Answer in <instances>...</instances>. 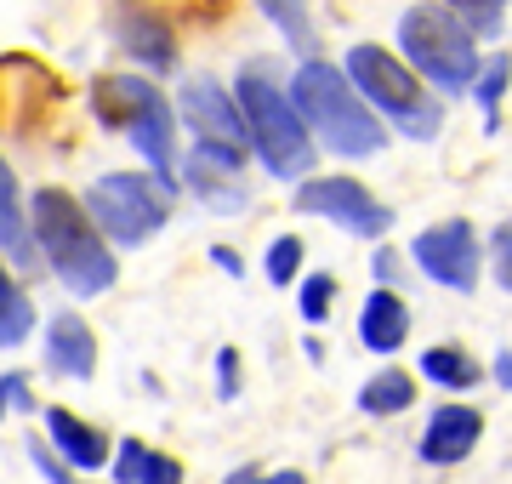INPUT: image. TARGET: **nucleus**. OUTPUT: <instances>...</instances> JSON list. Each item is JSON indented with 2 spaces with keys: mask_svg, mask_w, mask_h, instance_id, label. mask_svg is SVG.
<instances>
[{
  "mask_svg": "<svg viewBox=\"0 0 512 484\" xmlns=\"http://www.w3.org/2000/svg\"><path fill=\"white\" fill-rule=\"evenodd\" d=\"M291 109L302 114V126H313V137L325 143L330 154H382L387 131L376 126V114L365 109V97L348 86L342 69L330 63H302L291 80Z\"/></svg>",
  "mask_w": 512,
  "mask_h": 484,
  "instance_id": "f257e3e1",
  "label": "nucleus"
},
{
  "mask_svg": "<svg viewBox=\"0 0 512 484\" xmlns=\"http://www.w3.org/2000/svg\"><path fill=\"white\" fill-rule=\"evenodd\" d=\"M35 240L46 245V262L57 268V280L69 285L74 297H103L114 274H120L109 245L97 240L92 217L63 188H40L35 194Z\"/></svg>",
  "mask_w": 512,
  "mask_h": 484,
  "instance_id": "f03ea898",
  "label": "nucleus"
},
{
  "mask_svg": "<svg viewBox=\"0 0 512 484\" xmlns=\"http://www.w3.org/2000/svg\"><path fill=\"white\" fill-rule=\"evenodd\" d=\"M234 97H239L245 137L256 143L262 166L274 171V177H302V171L313 166V137H308V126H302V114L291 109V97L274 86L268 63H245Z\"/></svg>",
  "mask_w": 512,
  "mask_h": 484,
  "instance_id": "7ed1b4c3",
  "label": "nucleus"
},
{
  "mask_svg": "<svg viewBox=\"0 0 512 484\" xmlns=\"http://www.w3.org/2000/svg\"><path fill=\"white\" fill-rule=\"evenodd\" d=\"M399 46L439 92H467L478 75L473 29L456 12H444V6H410L399 18Z\"/></svg>",
  "mask_w": 512,
  "mask_h": 484,
  "instance_id": "20e7f679",
  "label": "nucleus"
},
{
  "mask_svg": "<svg viewBox=\"0 0 512 484\" xmlns=\"http://www.w3.org/2000/svg\"><path fill=\"white\" fill-rule=\"evenodd\" d=\"M348 86L365 97V103H376V109L393 114L404 137H421V143H427V137H439L444 109L421 92L416 75H410L393 52H382V46H353V52H348Z\"/></svg>",
  "mask_w": 512,
  "mask_h": 484,
  "instance_id": "39448f33",
  "label": "nucleus"
},
{
  "mask_svg": "<svg viewBox=\"0 0 512 484\" xmlns=\"http://www.w3.org/2000/svg\"><path fill=\"white\" fill-rule=\"evenodd\" d=\"M165 188H148V177H131V171H109L103 183H92L86 194V217H92L114 245H143L165 228Z\"/></svg>",
  "mask_w": 512,
  "mask_h": 484,
  "instance_id": "423d86ee",
  "label": "nucleus"
},
{
  "mask_svg": "<svg viewBox=\"0 0 512 484\" xmlns=\"http://www.w3.org/2000/svg\"><path fill=\"white\" fill-rule=\"evenodd\" d=\"M296 211L336 217L348 234H370V240H382L387 228H393V211H387L382 200H370L365 183H353V177H319V183H302L296 188Z\"/></svg>",
  "mask_w": 512,
  "mask_h": 484,
  "instance_id": "0eeeda50",
  "label": "nucleus"
},
{
  "mask_svg": "<svg viewBox=\"0 0 512 484\" xmlns=\"http://www.w3.org/2000/svg\"><path fill=\"white\" fill-rule=\"evenodd\" d=\"M120 131H126L131 143H137V154H143L148 166H154V183L165 188V194H177V183H171V166H177V131H171V103H165L154 86H143V97H137V109L120 120Z\"/></svg>",
  "mask_w": 512,
  "mask_h": 484,
  "instance_id": "6e6552de",
  "label": "nucleus"
},
{
  "mask_svg": "<svg viewBox=\"0 0 512 484\" xmlns=\"http://www.w3.org/2000/svg\"><path fill=\"white\" fill-rule=\"evenodd\" d=\"M416 262H421V274H433V280L450 285V291H473V280H478L473 228H467V223L427 228V234L416 240Z\"/></svg>",
  "mask_w": 512,
  "mask_h": 484,
  "instance_id": "1a4fd4ad",
  "label": "nucleus"
},
{
  "mask_svg": "<svg viewBox=\"0 0 512 484\" xmlns=\"http://www.w3.org/2000/svg\"><path fill=\"white\" fill-rule=\"evenodd\" d=\"M183 120L200 131V143L245 149V120H239V103L222 92L211 75H194V80L183 86Z\"/></svg>",
  "mask_w": 512,
  "mask_h": 484,
  "instance_id": "9d476101",
  "label": "nucleus"
},
{
  "mask_svg": "<svg viewBox=\"0 0 512 484\" xmlns=\"http://www.w3.org/2000/svg\"><path fill=\"white\" fill-rule=\"evenodd\" d=\"M239 154L245 149H222V143H200V149L183 160L188 188L200 194L211 211H245V188H239Z\"/></svg>",
  "mask_w": 512,
  "mask_h": 484,
  "instance_id": "9b49d317",
  "label": "nucleus"
},
{
  "mask_svg": "<svg viewBox=\"0 0 512 484\" xmlns=\"http://www.w3.org/2000/svg\"><path fill=\"white\" fill-rule=\"evenodd\" d=\"M52 97H57V80L40 63H29V57H6L0 63V126L6 131H29Z\"/></svg>",
  "mask_w": 512,
  "mask_h": 484,
  "instance_id": "f8f14e48",
  "label": "nucleus"
},
{
  "mask_svg": "<svg viewBox=\"0 0 512 484\" xmlns=\"http://www.w3.org/2000/svg\"><path fill=\"white\" fill-rule=\"evenodd\" d=\"M478 433H484V416L467 405H444L433 410V422H427V433H421V462H433V467H456L473 456L478 445Z\"/></svg>",
  "mask_w": 512,
  "mask_h": 484,
  "instance_id": "ddd939ff",
  "label": "nucleus"
},
{
  "mask_svg": "<svg viewBox=\"0 0 512 484\" xmlns=\"http://www.w3.org/2000/svg\"><path fill=\"white\" fill-rule=\"evenodd\" d=\"M46 365L74 376V382H86V376L97 371V342L74 314H57L52 325H46Z\"/></svg>",
  "mask_w": 512,
  "mask_h": 484,
  "instance_id": "4468645a",
  "label": "nucleus"
},
{
  "mask_svg": "<svg viewBox=\"0 0 512 484\" xmlns=\"http://www.w3.org/2000/svg\"><path fill=\"white\" fill-rule=\"evenodd\" d=\"M114 35H120V46H126L131 57H143L148 69H171V63H177V52H171V29H165L154 12H143V6H120Z\"/></svg>",
  "mask_w": 512,
  "mask_h": 484,
  "instance_id": "2eb2a0df",
  "label": "nucleus"
},
{
  "mask_svg": "<svg viewBox=\"0 0 512 484\" xmlns=\"http://www.w3.org/2000/svg\"><path fill=\"white\" fill-rule=\"evenodd\" d=\"M46 428H52L57 439V456L69 467H103L109 462V439L97 428H86L80 416H69V410H46Z\"/></svg>",
  "mask_w": 512,
  "mask_h": 484,
  "instance_id": "dca6fc26",
  "label": "nucleus"
},
{
  "mask_svg": "<svg viewBox=\"0 0 512 484\" xmlns=\"http://www.w3.org/2000/svg\"><path fill=\"white\" fill-rule=\"evenodd\" d=\"M410 331V314H404V302L393 291H376L365 302V314H359V342H365L370 354H393Z\"/></svg>",
  "mask_w": 512,
  "mask_h": 484,
  "instance_id": "f3484780",
  "label": "nucleus"
},
{
  "mask_svg": "<svg viewBox=\"0 0 512 484\" xmlns=\"http://www.w3.org/2000/svg\"><path fill=\"white\" fill-rule=\"evenodd\" d=\"M114 484H183V467L171 462V456H160V450L126 439L120 462H114Z\"/></svg>",
  "mask_w": 512,
  "mask_h": 484,
  "instance_id": "a211bd4d",
  "label": "nucleus"
},
{
  "mask_svg": "<svg viewBox=\"0 0 512 484\" xmlns=\"http://www.w3.org/2000/svg\"><path fill=\"white\" fill-rule=\"evenodd\" d=\"M0 251L12 262H35V245H29V223H23V205H18V183H12V166L0 160Z\"/></svg>",
  "mask_w": 512,
  "mask_h": 484,
  "instance_id": "6ab92c4d",
  "label": "nucleus"
},
{
  "mask_svg": "<svg viewBox=\"0 0 512 484\" xmlns=\"http://www.w3.org/2000/svg\"><path fill=\"white\" fill-rule=\"evenodd\" d=\"M410 405H416V382L404 371L370 376L365 393H359V410H370V416H393V410H410Z\"/></svg>",
  "mask_w": 512,
  "mask_h": 484,
  "instance_id": "aec40b11",
  "label": "nucleus"
},
{
  "mask_svg": "<svg viewBox=\"0 0 512 484\" xmlns=\"http://www.w3.org/2000/svg\"><path fill=\"white\" fill-rule=\"evenodd\" d=\"M421 371H427V382H439V388H473L478 382V365L461 348H427L421 354Z\"/></svg>",
  "mask_w": 512,
  "mask_h": 484,
  "instance_id": "412c9836",
  "label": "nucleus"
},
{
  "mask_svg": "<svg viewBox=\"0 0 512 484\" xmlns=\"http://www.w3.org/2000/svg\"><path fill=\"white\" fill-rule=\"evenodd\" d=\"M262 12L274 18V29L291 40L296 52H313L319 40H313V18H308V0H262Z\"/></svg>",
  "mask_w": 512,
  "mask_h": 484,
  "instance_id": "4be33fe9",
  "label": "nucleus"
},
{
  "mask_svg": "<svg viewBox=\"0 0 512 484\" xmlns=\"http://www.w3.org/2000/svg\"><path fill=\"white\" fill-rule=\"evenodd\" d=\"M29 325H35V308H29V297H23L18 285L0 274V348L23 342V336H29Z\"/></svg>",
  "mask_w": 512,
  "mask_h": 484,
  "instance_id": "5701e85b",
  "label": "nucleus"
},
{
  "mask_svg": "<svg viewBox=\"0 0 512 484\" xmlns=\"http://www.w3.org/2000/svg\"><path fill=\"white\" fill-rule=\"evenodd\" d=\"M330 302H336V280H330V274H313V280L302 285V319L319 325V319L330 314Z\"/></svg>",
  "mask_w": 512,
  "mask_h": 484,
  "instance_id": "b1692460",
  "label": "nucleus"
},
{
  "mask_svg": "<svg viewBox=\"0 0 512 484\" xmlns=\"http://www.w3.org/2000/svg\"><path fill=\"white\" fill-rule=\"evenodd\" d=\"M296 268H302V240H279L274 251H268V280H274V285H291Z\"/></svg>",
  "mask_w": 512,
  "mask_h": 484,
  "instance_id": "393cba45",
  "label": "nucleus"
},
{
  "mask_svg": "<svg viewBox=\"0 0 512 484\" xmlns=\"http://www.w3.org/2000/svg\"><path fill=\"white\" fill-rule=\"evenodd\" d=\"M456 12H467V29H495L501 12H507V0H450Z\"/></svg>",
  "mask_w": 512,
  "mask_h": 484,
  "instance_id": "a878e982",
  "label": "nucleus"
},
{
  "mask_svg": "<svg viewBox=\"0 0 512 484\" xmlns=\"http://www.w3.org/2000/svg\"><path fill=\"white\" fill-rule=\"evenodd\" d=\"M29 456H35V467H40V479H46V484H74L69 467L57 462V450H46V439H40V433H29Z\"/></svg>",
  "mask_w": 512,
  "mask_h": 484,
  "instance_id": "bb28decb",
  "label": "nucleus"
},
{
  "mask_svg": "<svg viewBox=\"0 0 512 484\" xmlns=\"http://www.w3.org/2000/svg\"><path fill=\"white\" fill-rule=\"evenodd\" d=\"M501 92H507V57H495L490 69H484V92H478V103H484V114L495 120V103H501Z\"/></svg>",
  "mask_w": 512,
  "mask_h": 484,
  "instance_id": "cd10ccee",
  "label": "nucleus"
},
{
  "mask_svg": "<svg viewBox=\"0 0 512 484\" xmlns=\"http://www.w3.org/2000/svg\"><path fill=\"white\" fill-rule=\"evenodd\" d=\"M6 405H18V410H35V405H29V382H23L18 371H12V376H0V416H6Z\"/></svg>",
  "mask_w": 512,
  "mask_h": 484,
  "instance_id": "c85d7f7f",
  "label": "nucleus"
},
{
  "mask_svg": "<svg viewBox=\"0 0 512 484\" xmlns=\"http://www.w3.org/2000/svg\"><path fill=\"white\" fill-rule=\"evenodd\" d=\"M234 365H239V354H234V348H222V354H217V388H222V399H234V393H239V371H234Z\"/></svg>",
  "mask_w": 512,
  "mask_h": 484,
  "instance_id": "c756f323",
  "label": "nucleus"
},
{
  "mask_svg": "<svg viewBox=\"0 0 512 484\" xmlns=\"http://www.w3.org/2000/svg\"><path fill=\"white\" fill-rule=\"evenodd\" d=\"M490 251H495V280H501V291H507V223L495 228V240H490Z\"/></svg>",
  "mask_w": 512,
  "mask_h": 484,
  "instance_id": "7c9ffc66",
  "label": "nucleus"
},
{
  "mask_svg": "<svg viewBox=\"0 0 512 484\" xmlns=\"http://www.w3.org/2000/svg\"><path fill=\"white\" fill-rule=\"evenodd\" d=\"M376 274H382V280H399V257H393V251H382V257H376Z\"/></svg>",
  "mask_w": 512,
  "mask_h": 484,
  "instance_id": "2f4dec72",
  "label": "nucleus"
},
{
  "mask_svg": "<svg viewBox=\"0 0 512 484\" xmlns=\"http://www.w3.org/2000/svg\"><path fill=\"white\" fill-rule=\"evenodd\" d=\"M211 257H217L222 268H228V274H239V251H228V245H217V251H211Z\"/></svg>",
  "mask_w": 512,
  "mask_h": 484,
  "instance_id": "473e14b6",
  "label": "nucleus"
},
{
  "mask_svg": "<svg viewBox=\"0 0 512 484\" xmlns=\"http://www.w3.org/2000/svg\"><path fill=\"white\" fill-rule=\"evenodd\" d=\"M251 484H308L302 473H274V479H251Z\"/></svg>",
  "mask_w": 512,
  "mask_h": 484,
  "instance_id": "72a5a7b5",
  "label": "nucleus"
}]
</instances>
